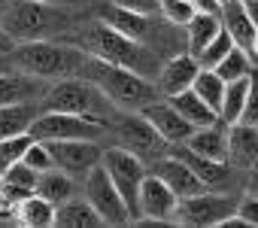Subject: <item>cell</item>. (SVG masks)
Returning <instances> with one entry per match:
<instances>
[{
    "label": "cell",
    "instance_id": "cell-47",
    "mask_svg": "<svg viewBox=\"0 0 258 228\" xmlns=\"http://www.w3.org/2000/svg\"><path fill=\"white\" fill-rule=\"evenodd\" d=\"M222 4H228V0H222Z\"/></svg>",
    "mask_w": 258,
    "mask_h": 228
},
{
    "label": "cell",
    "instance_id": "cell-35",
    "mask_svg": "<svg viewBox=\"0 0 258 228\" xmlns=\"http://www.w3.org/2000/svg\"><path fill=\"white\" fill-rule=\"evenodd\" d=\"M22 161H25L28 167H34L37 174H43V170H52V167H55V161H52V152H49V146H46L43 140H34V143L25 149Z\"/></svg>",
    "mask_w": 258,
    "mask_h": 228
},
{
    "label": "cell",
    "instance_id": "cell-28",
    "mask_svg": "<svg viewBox=\"0 0 258 228\" xmlns=\"http://www.w3.org/2000/svg\"><path fill=\"white\" fill-rule=\"evenodd\" d=\"M37 195H43L46 201H52L55 207L67 198L76 195V177H70L67 170L61 167H52V170H43L40 180H37Z\"/></svg>",
    "mask_w": 258,
    "mask_h": 228
},
{
    "label": "cell",
    "instance_id": "cell-27",
    "mask_svg": "<svg viewBox=\"0 0 258 228\" xmlns=\"http://www.w3.org/2000/svg\"><path fill=\"white\" fill-rule=\"evenodd\" d=\"M222 31V19L219 16H207V13H195L185 25V52H191L195 58L201 55V49Z\"/></svg>",
    "mask_w": 258,
    "mask_h": 228
},
{
    "label": "cell",
    "instance_id": "cell-2",
    "mask_svg": "<svg viewBox=\"0 0 258 228\" xmlns=\"http://www.w3.org/2000/svg\"><path fill=\"white\" fill-rule=\"evenodd\" d=\"M82 76L91 79L103 91V97L112 103V109H118V112H140V109H146L149 103H155L161 97L152 79L127 70V67L91 58V55L85 58Z\"/></svg>",
    "mask_w": 258,
    "mask_h": 228
},
{
    "label": "cell",
    "instance_id": "cell-22",
    "mask_svg": "<svg viewBox=\"0 0 258 228\" xmlns=\"http://www.w3.org/2000/svg\"><path fill=\"white\" fill-rule=\"evenodd\" d=\"M37 180H40V174L34 167H28L25 161H16L13 167L4 170V177H0V192L7 195L10 204H19L22 198L37 192Z\"/></svg>",
    "mask_w": 258,
    "mask_h": 228
},
{
    "label": "cell",
    "instance_id": "cell-14",
    "mask_svg": "<svg viewBox=\"0 0 258 228\" xmlns=\"http://www.w3.org/2000/svg\"><path fill=\"white\" fill-rule=\"evenodd\" d=\"M143 116L149 119V125L158 131V137L167 143V146H173V143H185L191 134H195V125L185 119V116H179V109L164 97H158L155 103H149L146 109H140Z\"/></svg>",
    "mask_w": 258,
    "mask_h": 228
},
{
    "label": "cell",
    "instance_id": "cell-31",
    "mask_svg": "<svg viewBox=\"0 0 258 228\" xmlns=\"http://www.w3.org/2000/svg\"><path fill=\"white\" fill-rule=\"evenodd\" d=\"M225 82H234V79H243V76H249L252 70H255V64H252V55L246 52V49H240V46H234L216 67H213Z\"/></svg>",
    "mask_w": 258,
    "mask_h": 228
},
{
    "label": "cell",
    "instance_id": "cell-18",
    "mask_svg": "<svg viewBox=\"0 0 258 228\" xmlns=\"http://www.w3.org/2000/svg\"><path fill=\"white\" fill-rule=\"evenodd\" d=\"M152 174H155L158 180H164V183L173 189L176 198H188V195H198V192L207 189V186L195 177V170H191L182 158H176V155H170V152H164L161 158L152 161Z\"/></svg>",
    "mask_w": 258,
    "mask_h": 228
},
{
    "label": "cell",
    "instance_id": "cell-1",
    "mask_svg": "<svg viewBox=\"0 0 258 228\" xmlns=\"http://www.w3.org/2000/svg\"><path fill=\"white\" fill-rule=\"evenodd\" d=\"M73 46H79L85 55L91 58H100V61H109V64H118V67H127V70H134L146 79H155L158 70H161V55L155 46L149 43H140L134 37H124L118 34L115 28L103 25V22H94L88 25L79 37L67 40Z\"/></svg>",
    "mask_w": 258,
    "mask_h": 228
},
{
    "label": "cell",
    "instance_id": "cell-24",
    "mask_svg": "<svg viewBox=\"0 0 258 228\" xmlns=\"http://www.w3.org/2000/svg\"><path fill=\"white\" fill-rule=\"evenodd\" d=\"M13 210H16V222L19 225H28V228H49V225H55V204L46 201L37 192L22 198Z\"/></svg>",
    "mask_w": 258,
    "mask_h": 228
},
{
    "label": "cell",
    "instance_id": "cell-15",
    "mask_svg": "<svg viewBox=\"0 0 258 228\" xmlns=\"http://www.w3.org/2000/svg\"><path fill=\"white\" fill-rule=\"evenodd\" d=\"M198 70H201V64H198V58L191 52H176L167 61H161V70H158V76L152 82H155L161 97H173V94L191 88Z\"/></svg>",
    "mask_w": 258,
    "mask_h": 228
},
{
    "label": "cell",
    "instance_id": "cell-46",
    "mask_svg": "<svg viewBox=\"0 0 258 228\" xmlns=\"http://www.w3.org/2000/svg\"><path fill=\"white\" fill-rule=\"evenodd\" d=\"M10 7V0H0V16H4V10Z\"/></svg>",
    "mask_w": 258,
    "mask_h": 228
},
{
    "label": "cell",
    "instance_id": "cell-36",
    "mask_svg": "<svg viewBox=\"0 0 258 228\" xmlns=\"http://www.w3.org/2000/svg\"><path fill=\"white\" fill-rule=\"evenodd\" d=\"M240 122L258 125V67L249 73V91H246V103H243V116H240Z\"/></svg>",
    "mask_w": 258,
    "mask_h": 228
},
{
    "label": "cell",
    "instance_id": "cell-23",
    "mask_svg": "<svg viewBox=\"0 0 258 228\" xmlns=\"http://www.w3.org/2000/svg\"><path fill=\"white\" fill-rule=\"evenodd\" d=\"M55 225L64 228H94L103 225V219L97 216V210L85 201V198H67L55 207Z\"/></svg>",
    "mask_w": 258,
    "mask_h": 228
},
{
    "label": "cell",
    "instance_id": "cell-21",
    "mask_svg": "<svg viewBox=\"0 0 258 228\" xmlns=\"http://www.w3.org/2000/svg\"><path fill=\"white\" fill-rule=\"evenodd\" d=\"M222 28L228 31V37L234 40V46H240V49H252V40H255V31H258V25L249 19V13L237 4V0H228L225 4V10H222Z\"/></svg>",
    "mask_w": 258,
    "mask_h": 228
},
{
    "label": "cell",
    "instance_id": "cell-44",
    "mask_svg": "<svg viewBox=\"0 0 258 228\" xmlns=\"http://www.w3.org/2000/svg\"><path fill=\"white\" fill-rule=\"evenodd\" d=\"M249 55H252V61L258 64V31H255V40H252V49H249Z\"/></svg>",
    "mask_w": 258,
    "mask_h": 228
},
{
    "label": "cell",
    "instance_id": "cell-17",
    "mask_svg": "<svg viewBox=\"0 0 258 228\" xmlns=\"http://www.w3.org/2000/svg\"><path fill=\"white\" fill-rule=\"evenodd\" d=\"M46 79L40 76H31L25 70H16V67H7L0 70V106H10V103H28V100H37L46 94Z\"/></svg>",
    "mask_w": 258,
    "mask_h": 228
},
{
    "label": "cell",
    "instance_id": "cell-32",
    "mask_svg": "<svg viewBox=\"0 0 258 228\" xmlns=\"http://www.w3.org/2000/svg\"><path fill=\"white\" fill-rule=\"evenodd\" d=\"M31 143H34L31 131L13 134V137H0V177H4L7 167H13L16 161H22V155H25V149H28Z\"/></svg>",
    "mask_w": 258,
    "mask_h": 228
},
{
    "label": "cell",
    "instance_id": "cell-13",
    "mask_svg": "<svg viewBox=\"0 0 258 228\" xmlns=\"http://www.w3.org/2000/svg\"><path fill=\"white\" fill-rule=\"evenodd\" d=\"M97 22H103V25H109V28H115L118 34H124V37H134V40H140V43H149L152 37H155V19L149 16V13H137V10H127V7H118V4H103V7H97ZM152 46V43H149Z\"/></svg>",
    "mask_w": 258,
    "mask_h": 228
},
{
    "label": "cell",
    "instance_id": "cell-26",
    "mask_svg": "<svg viewBox=\"0 0 258 228\" xmlns=\"http://www.w3.org/2000/svg\"><path fill=\"white\" fill-rule=\"evenodd\" d=\"M167 100L179 109V116H185L195 128H207V125H216V122H219V112L210 109L191 88H185V91H179V94H173V97H167Z\"/></svg>",
    "mask_w": 258,
    "mask_h": 228
},
{
    "label": "cell",
    "instance_id": "cell-3",
    "mask_svg": "<svg viewBox=\"0 0 258 228\" xmlns=\"http://www.w3.org/2000/svg\"><path fill=\"white\" fill-rule=\"evenodd\" d=\"M85 52L73 43L64 40H31V43H16L10 52V61L16 70H25L31 76H40L46 82L52 79H67V76H82L85 67Z\"/></svg>",
    "mask_w": 258,
    "mask_h": 228
},
{
    "label": "cell",
    "instance_id": "cell-19",
    "mask_svg": "<svg viewBox=\"0 0 258 228\" xmlns=\"http://www.w3.org/2000/svg\"><path fill=\"white\" fill-rule=\"evenodd\" d=\"M228 164L240 170H252L258 164V125H228Z\"/></svg>",
    "mask_w": 258,
    "mask_h": 228
},
{
    "label": "cell",
    "instance_id": "cell-29",
    "mask_svg": "<svg viewBox=\"0 0 258 228\" xmlns=\"http://www.w3.org/2000/svg\"><path fill=\"white\" fill-rule=\"evenodd\" d=\"M225 79L216 73V70H210V67H201L198 70V76H195V82H191V91L210 106V109H222V97H225Z\"/></svg>",
    "mask_w": 258,
    "mask_h": 228
},
{
    "label": "cell",
    "instance_id": "cell-5",
    "mask_svg": "<svg viewBox=\"0 0 258 228\" xmlns=\"http://www.w3.org/2000/svg\"><path fill=\"white\" fill-rule=\"evenodd\" d=\"M43 109H58V112H76V116H94L103 119L109 116L112 103L103 97V91L85 79V76H67V79H55L46 94L40 97Z\"/></svg>",
    "mask_w": 258,
    "mask_h": 228
},
{
    "label": "cell",
    "instance_id": "cell-42",
    "mask_svg": "<svg viewBox=\"0 0 258 228\" xmlns=\"http://www.w3.org/2000/svg\"><path fill=\"white\" fill-rule=\"evenodd\" d=\"M40 4H52V7L70 10V7H79V4H85V0H40Z\"/></svg>",
    "mask_w": 258,
    "mask_h": 228
},
{
    "label": "cell",
    "instance_id": "cell-11",
    "mask_svg": "<svg viewBox=\"0 0 258 228\" xmlns=\"http://www.w3.org/2000/svg\"><path fill=\"white\" fill-rule=\"evenodd\" d=\"M52 152L55 167L67 170L70 177H85L94 164H100L103 149L97 140H43Z\"/></svg>",
    "mask_w": 258,
    "mask_h": 228
},
{
    "label": "cell",
    "instance_id": "cell-39",
    "mask_svg": "<svg viewBox=\"0 0 258 228\" xmlns=\"http://www.w3.org/2000/svg\"><path fill=\"white\" fill-rule=\"evenodd\" d=\"M191 7H195V13H207V16H219V19L225 10L222 0H191Z\"/></svg>",
    "mask_w": 258,
    "mask_h": 228
},
{
    "label": "cell",
    "instance_id": "cell-8",
    "mask_svg": "<svg viewBox=\"0 0 258 228\" xmlns=\"http://www.w3.org/2000/svg\"><path fill=\"white\" fill-rule=\"evenodd\" d=\"M100 164L106 167L109 180L115 183L118 195L124 198L127 210H131V222H140V207H137V195H140V186L146 180V161H140L134 152H127L121 146H109L103 149L100 155Z\"/></svg>",
    "mask_w": 258,
    "mask_h": 228
},
{
    "label": "cell",
    "instance_id": "cell-25",
    "mask_svg": "<svg viewBox=\"0 0 258 228\" xmlns=\"http://www.w3.org/2000/svg\"><path fill=\"white\" fill-rule=\"evenodd\" d=\"M43 106L37 100L28 103H10V106H0V137H13V134H25L31 128V122L37 119V112Z\"/></svg>",
    "mask_w": 258,
    "mask_h": 228
},
{
    "label": "cell",
    "instance_id": "cell-45",
    "mask_svg": "<svg viewBox=\"0 0 258 228\" xmlns=\"http://www.w3.org/2000/svg\"><path fill=\"white\" fill-rule=\"evenodd\" d=\"M7 67H13V61H10V55H0V70H7Z\"/></svg>",
    "mask_w": 258,
    "mask_h": 228
},
{
    "label": "cell",
    "instance_id": "cell-9",
    "mask_svg": "<svg viewBox=\"0 0 258 228\" xmlns=\"http://www.w3.org/2000/svg\"><path fill=\"white\" fill-rule=\"evenodd\" d=\"M82 198L97 210L103 225H127V222H131V210H127L124 198L118 195V189L109 180L103 164H94L82 177Z\"/></svg>",
    "mask_w": 258,
    "mask_h": 228
},
{
    "label": "cell",
    "instance_id": "cell-7",
    "mask_svg": "<svg viewBox=\"0 0 258 228\" xmlns=\"http://www.w3.org/2000/svg\"><path fill=\"white\" fill-rule=\"evenodd\" d=\"M28 131L34 140H100L106 122L94 116H76V112L40 109Z\"/></svg>",
    "mask_w": 258,
    "mask_h": 228
},
{
    "label": "cell",
    "instance_id": "cell-43",
    "mask_svg": "<svg viewBox=\"0 0 258 228\" xmlns=\"http://www.w3.org/2000/svg\"><path fill=\"white\" fill-rule=\"evenodd\" d=\"M13 46H16V43H13L4 31H0V55H10V52H13Z\"/></svg>",
    "mask_w": 258,
    "mask_h": 228
},
{
    "label": "cell",
    "instance_id": "cell-34",
    "mask_svg": "<svg viewBox=\"0 0 258 228\" xmlns=\"http://www.w3.org/2000/svg\"><path fill=\"white\" fill-rule=\"evenodd\" d=\"M158 13L173 28H185L188 19L195 16V7H191V0H158Z\"/></svg>",
    "mask_w": 258,
    "mask_h": 228
},
{
    "label": "cell",
    "instance_id": "cell-6",
    "mask_svg": "<svg viewBox=\"0 0 258 228\" xmlns=\"http://www.w3.org/2000/svg\"><path fill=\"white\" fill-rule=\"evenodd\" d=\"M237 201H240V198H234V195H228V192L204 189V192H198V195L179 198L170 222L185 225V228H219V225L237 210Z\"/></svg>",
    "mask_w": 258,
    "mask_h": 228
},
{
    "label": "cell",
    "instance_id": "cell-16",
    "mask_svg": "<svg viewBox=\"0 0 258 228\" xmlns=\"http://www.w3.org/2000/svg\"><path fill=\"white\" fill-rule=\"evenodd\" d=\"M167 152H170V155H176V158H182V161L195 170V177H198L207 189L225 192V189L231 186V164H228V161L207 158V155H201V152L188 149L185 143H173V146H167Z\"/></svg>",
    "mask_w": 258,
    "mask_h": 228
},
{
    "label": "cell",
    "instance_id": "cell-4",
    "mask_svg": "<svg viewBox=\"0 0 258 228\" xmlns=\"http://www.w3.org/2000/svg\"><path fill=\"white\" fill-rule=\"evenodd\" d=\"M70 16L61 7L40 4V0H10V7L0 16V31L13 43H31V40H55L67 34Z\"/></svg>",
    "mask_w": 258,
    "mask_h": 228
},
{
    "label": "cell",
    "instance_id": "cell-41",
    "mask_svg": "<svg viewBox=\"0 0 258 228\" xmlns=\"http://www.w3.org/2000/svg\"><path fill=\"white\" fill-rule=\"evenodd\" d=\"M237 4H240V7H243V10L249 13V19H252V22L258 25V0H237Z\"/></svg>",
    "mask_w": 258,
    "mask_h": 228
},
{
    "label": "cell",
    "instance_id": "cell-40",
    "mask_svg": "<svg viewBox=\"0 0 258 228\" xmlns=\"http://www.w3.org/2000/svg\"><path fill=\"white\" fill-rule=\"evenodd\" d=\"M246 174H249V177H246V192L258 198V164H255L252 170H246Z\"/></svg>",
    "mask_w": 258,
    "mask_h": 228
},
{
    "label": "cell",
    "instance_id": "cell-38",
    "mask_svg": "<svg viewBox=\"0 0 258 228\" xmlns=\"http://www.w3.org/2000/svg\"><path fill=\"white\" fill-rule=\"evenodd\" d=\"M112 4L127 7V10H137V13H149V16L158 13V0H112Z\"/></svg>",
    "mask_w": 258,
    "mask_h": 228
},
{
    "label": "cell",
    "instance_id": "cell-12",
    "mask_svg": "<svg viewBox=\"0 0 258 228\" xmlns=\"http://www.w3.org/2000/svg\"><path fill=\"white\" fill-rule=\"evenodd\" d=\"M176 195L173 189L158 180L155 174H146L140 195H137V207H140V222H170L173 210H176Z\"/></svg>",
    "mask_w": 258,
    "mask_h": 228
},
{
    "label": "cell",
    "instance_id": "cell-33",
    "mask_svg": "<svg viewBox=\"0 0 258 228\" xmlns=\"http://www.w3.org/2000/svg\"><path fill=\"white\" fill-rule=\"evenodd\" d=\"M231 49H234V40H231V37H228V31L222 28V31H219V34H216V37H213V40H210L204 49H201V55H198V64L213 70V67H216V64H219V61H222L228 52H231Z\"/></svg>",
    "mask_w": 258,
    "mask_h": 228
},
{
    "label": "cell",
    "instance_id": "cell-30",
    "mask_svg": "<svg viewBox=\"0 0 258 228\" xmlns=\"http://www.w3.org/2000/svg\"><path fill=\"white\" fill-rule=\"evenodd\" d=\"M246 91H249V76L234 79L225 85V97H222V109H219V122L234 125L243 116V103H246Z\"/></svg>",
    "mask_w": 258,
    "mask_h": 228
},
{
    "label": "cell",
    "instance_id": "cell-37",
    "mask_svg": "<svg viewBox=\"0 0 258 228\" xmlns=\"http://www.w3.org/2000/svg\"><path fill=\"white\" fill-rule=\"evenodd\" d=\"M237 216L246 222V225H252V228H258V198L255 195H243L240 201H237Z\"/></svg>",
    "mask_w": 258,
    "mask_h": 228
},
{
    "label": "cell",
    "instance_id": "cell-10",
    "mask_svg": "<svg viewBox=\"0 0 258 228\" xmlns=\"http://www.w3.org/2000/svg\"><path fill=\"white\" fill-rule=\"evenodd\" d=\"M115 137H118L115 146L134 152L140 161H149V164L167 152V143L158 137V131L149 125V119L143 116V112H118Z\"/></svg>",
    "mask_w": 258,
    "mask_h": 228
},
{
    "label": "cell",
    "instance_id": "cell-20",
    "mask_svg": "<svg viewBox=\"0 0 258 228\" xmlns=\"http://www.w3.org/2000/svg\"><path fill=\"white\" fill-rule=\"evenodd\" d=\"M185 146L207 155V158L228 161V125L216 122V125H207V128H195V134L185 140Z\"/></svg>",
    "mask_w": 258,
    "mask_h": 228
}]
</instances>
